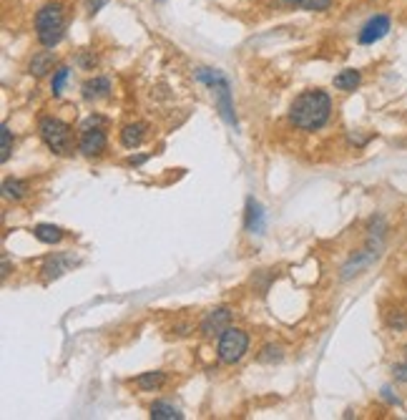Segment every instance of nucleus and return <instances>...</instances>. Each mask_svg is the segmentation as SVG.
Instances as JSON below:
<instances>
[{"label":"nucleus","instance_id":"1","mask_svg":"<svg viewBox=\"0 0 407 420\" xmlns=\"http://www.w3.org/2000/svg\"><path fill=\"white\" fill-rule=\"evenodd\" d=\"M332 116V99L327 91L312 88V91L299 93L292 106H289V121L302 129V131H317Z\"/></svg>","mask_w":407,"mask_h":420},{"label":"nucleus","instance_id":"2","mask_svg":"<svg viewBox=\"0 0 407 420\" xmlns=\"http://www.w3.org/2000/svg\"><path fill=\"white\" fill-rule=\"evenodd\" d=\"M66 35V10L60 3H46L35 13V38L43 48H56Z\"/></svg>","mask_w":407,"mask_h":420},{"label":"nucleus","instance_id":"3","mask_svg":"<svg viewBox=\"0 0 407 420\" xmlns=\"http://www.w3.org/2000/svg\"><path fill=\"white\" fill-rule=\"evenodd\" d=\"M197 81H201L206 88H211L224 121L231 126H237L234 104H231V86H229V81H226V76H224L219 68H197Z\"/></svg>","mask_w":407,"mask_h":420},{"label":"nucleus","instance_id":"4","mask_svg":"<svg viewBox=\"0 0 407 420\" xmlns=\"http://www.w3.org/2000/svg\"><path fill=\"white\" fill-rule=\"evenodd\" d=\"M38 131H40V138H43V144H46L53 154L66 156V154L73 152V129L66 121H60V118L56 116H43L38 124Z\"/></svg>","mask_w":407,"mask_h":420},{"label":"nucleus","instance_id":"5","mask_svg":"<svg viewBox=\"0 0 407 420\" xmlns=\"http://www.w3.org/2000/svg\"><path fill=\"white\" fill-rule=\"evenodd\" d=\"M247 350H249V335H247L244 330L229 328L222 337H219L217 353H219V360H222L224 365H237L244 355H247Z\"/></svg>","mask_w":407,"mask_h":420},{"label":"nucleus","instance_id":"6","mask_svg":"<svg viewBox=\"0 0 407 420\" xmlns=\"http://www.w3.org/2000/svg\"><path fill=\"white\" fill-rule=\"evenodd\" d=\"M108 146V138H106L103 126H101V118H88L81 129V138H78V152L83 156H101Z\"/></svg>","mask_w":407,"mask_h":420},{"label":"nucleus","instance_id":"7","mask_svg":"<svg viewBox=\"0 0 407 420\" xmlns=\"http://www.w3.org/2000/svg\"><path fill=\"white\" fill-rule=\"evenodd\" d=\"M229 322H231V309L229 307H214L204 315L199 330H201V335L206 337V340H211V337H222L224 332L229 330Z\"/></svg>","mask_w":407,"mask_h":420},{"label":"nucleus","instance_id":"8","mask_svg":"<svg viewBox=\"0 0 407 420\" xmlns=\"http://www.w3.org/2000/svg\"><path fill=\"white\" fill-rule=\"evenodd\" d=\"M390 28H392V20H390V15L377 13L360 28V35H357V40H360V46H374L377 40H382L385 35L390 33Z\"/></svg>","mask_w":407,"mask_h":420},{"label":"nucleus","instance_id":"9","mask_svg":"<svg viewBox=\"0 0 407 420\" xmlns=\"http://www.w3.org/2000/svg\"><path fill=\"white\" fill-rule=\"evenodd\" d=\"M111 96V81L106 76H93L83 83V99L85 101H101Z\"/></svg>","mask_w":407,"mask_h":420},{"label":"nucleus","instance_id":"10","mask_svg":"<svg viewBox=\"0 0 407 420\" xmlns=\"http://www.w3.org/2000/svg\"><path fill=\"white\" fill-rule=\"evenodd\" d=\"M53 68H56V53H53V51L35 53L33 58H31V63H28V73H31V76H35V79H43V76H48Z\"/></svg>","mask_w":407,"mask_h":420},{"label":"nucleus","instance_id":"11","mask_svg":"<svg viewBox=\"0 0 407 420\" xmlns=\"http://www.w3.org/2000/svg\"><path fill=\"white\" fill-rule=\"evenodd\" d=\"M279 8H297V10H307V13H324L335 6V0H276Z\"/></svg>","mask_w":407,"mask_h":420},{"label":"nucleus","instance_id":"12","mask_svg":"<svg viewBox=\"0 0 407 420\" xmlns=\"http://www.w3.org/2000/svg\"><path fill=\"white\" fill-rule=\"evenodd\" d=\"M146 124H126L121 129V146L124 149H138L146 141Z\"/></svg>","mask_w":407,"mask_h":420},{"label":"nucleus","instance_id":"13","mask_svg":"<svg viewBox=\"0 0 407 420\" xmlns=\"http://www.w3.org/2000/svg\"><path fill=\"white\" fill-rule=\"evenodd\" d=\"M166 373L164 370H151V373H141L138 378H133V385L141 390V393H153L158 387H164Z\"/></svg>","mask_w":407,"mask_h":420},{"label":"nucleus","instance_id":"14","mask_svg":"<svg viewBox=\"0 0 407 420\" xmlns=\"http://www.w3.org/2000/svg\"><path fill=\"white\" fill-rule=\"evenodd\" d=\"M360 83H362V73L357 71V68H344V71L337 73L335 81H332V86L342 93H352Z\"/></svg>","mask_w":407,"mask_h":420},{"label":"nucleus","instance_id":"15","mask_svg":"<svg viewBox=\"0 0 407 420\" xmlns=\"http://www.w3.org/2000/svg\"><path fill=\"white\" fill-rule=\"evenodd\" d=\"M73 264V259L68 255H56L51 257L46 262V267H43V275H46V280H58L63 272H68Z\"/></svg>","mask_w":407,"mask_h":420},{"label":"nucleus","instance_id":"16","mask_svg":"<svg viewBox=\"0 0 407 420\" xmlns=\"http://www.w3.org/2000/svg\"><path fill=\"white\" fill-rule=\"evenodd\" d=\"M33 236L43 244H58L66 236V232L60 229V227H56V224H35Z\"/></svg>","mask_w":407,"mask_h":420},{"label":"nucleus","instance_id":"17","mask_svg":"<svg viewBox=\"0 0 407 420\" xmlns=\"http://www.w3.org/2000/svg\"><path fill=\"white\" fill-rule=\"evenodd\" d=\"M247 229L254 232V234H259L264 229V211L259 207V202H254V199L247 202Z\"/></svg>","mask_w":407,"mask_h":420},{"label":"nucleus","instance_id":"18","mask_svg":"<svg viewBox=\"0 0 407 420\" xmlns=\"http://www.w3.org/2000/svg\"><path fill=\"white\" fill-rule=\"evenodd\" d=\"M151 418L153 420H181L184 418V413H181L176 405H171V403L156 401L151 405Z\"/></svg>","mask_w":407,"mask_h":420},{"label":"nucleus","instance_id":"19","mask_svg":"<svg viewBox=\"0 0 407 420\" xmlns=\"http://www.w3.org/2000/svg\"><path fill=\"white\" fill-rule=\"evenodd\" d=\"M3 194L8 199H13V202H18V199H23L28 194V181H23V179H6L3 181Z\"/></svg>","mask_w":407,"mask_h":420},{"label":"nucleus","instance_id":"20","mask_svg":"<svg viewBox=\"0 0 407 420\" xmlns=\"http://www.w3.org/2000/svg\"><path fill=\"white\" fill-rule=\"evenodd\" d=\"M385 325L394 332H402L407 330V309L405 307H394L390 312H385Z\"/></svg>","mask_w":407,"mask_h":420},{"label":"nucleus","instance_id":"21","mask_svg":"<svg viewBox=\"0 0 407 420\" xmlns=\"http://www.w3.org/2000/svg\"><path fill=\"white\" fill-rule=\"evenodd\" d=\"M374 257H377V252H369V250H367V252H362V255H357L355 259H352V262L347 264V267L342 269V272H344V275H342V277H344V280H347V277L357 275V272H360V269H365L369 262H372Z\"/></svg>","mask_w":407,"mask_h":420},{"label":"nucleus","instance_id":"22","mask_svg":"<svg viewBox=\"0 0 407 420\" xmlns=\"http://www.w3.org/2000/svg\"><path fill=\"white\" fill-rule=\"evenodd\" d=\"M68 76H71V68L68 66H58L53 71V79H51L53 96H60V93H63V88H66V83H68Z\"/></svg>","mask_w":407,"mask_h":420},{"label":"nucleus","instance_id":"23","mask_svg":"<svg viewBox=\"0 0 407 420\" xmlns=\"http://www.w3.org/2000/svg\"><path fill=\"white\" fill-rule=\"evenodd\" d=\"M0 136H3V152H0V161L6 164L8 159H10V152H13V136H10V129H8L6 124H3V129H0Z\"/></svg>","mask_w":407,"mask_h":420},{"label":"nucleus","instance_id":"24","mask_svg":"<svg viewBox=\"0 0 407 420\" xmlns=\"http://www.w3.org/2000/svg\"><path fill=\"white\" fill-rule=\"evenodd\" d=\"M284 357V350L279 348V345H267V348L262 350V355H259V360L262 362H279Z\"/></svg>","mask_w":407,"mask_h":420},{"label":"nucleus","instance_id":"25","mask_svg":"<svg viewBox=\"0 0 407 420\" xmlns=\"http://www.w3.org/2000/svg\"><path fill=\"white\" fill-rule=\"evenodd\" d=\"M108 3H111V0H85V10H88V15H96L99 10H103Z\"/></svg>","mask_w":407,"mask_h":420},{"label":"nucleus","instance_id":"26","mask_svg":"<svg viewBox=\"0 0 407 420\" xmlns=\"http://www.w3.org/2000/svg\"><path fill=\"white\" fill-rule=\"evenodd\" d=\"M394 373V380H400V382H407V360L405 362H397L392 368Z\"/></svg>","mask_w":407,"mask_h":420},{"label":"nucleus","instance_id":"27","mask_svg":"<svg viewBox=\"0 0 407 420\" xmlns=\"http://www.w3.org/2000/svg\"><path fill=\"white\" fill-rule=\"evenodd\" d=\"M156 3H164V0H156Z\"/></svg>","mask_w":407,"mask_h":420},{"label":"nucleus","instance_id":"28","mask_svg":"<svg viewBox=\"0 0 407 420\" xmlns=\"http://www.w3.org/2000/svg\"><path fill=\"white\" fill-rule=\"evenodd\" d=\"M405 355H407V345H405Z\"/></svg>","mask_w":407,"mask_h":420}]
</instances>
